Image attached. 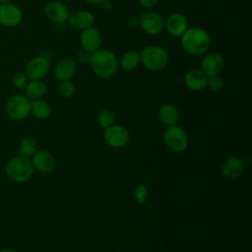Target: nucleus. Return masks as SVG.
Here are the masks:
<instances>
[{
  "mask_svg": "<svg viewBox=\"0 0 252 252\" xmlns=\"http://www.w3.org/2000/svg\"><path fill=\"white\" fill-rule=\"evenodd\" d=\"M34 167L30 158L18 155L11 158L5 166V172L9 179L15 182H26L33 174Z\"/></svg>",
  "mask_w": 252,
  "mask_h": 252,
  "instance_id": "7ed1b4c3",
  "label": "nucleus"
},
{
  "mask_svg": "<svg viewBox=\"0 0 252 252\" xmlns=\"http://www.w3.org/2000/svg\"><path fill=\"white\" fill-rule=\"evenodd\" d=\"M84 1L92 5H100V4H103L106 0H84Z\"/></svg>",
  "mask_w": 252,
  "mask_h": 252,
  "instance_id": "473e14b6",
  "label": "nucleus"
},
{
  "mask_svg": "<svg viewBox=\"0 0 252 252\" xmlns=\"http://www.w3.org/2000/svg\"><path fill=\"white\" fill-rule=\"evenodd\" d=\"M141 63L150 71H159L166 67L169 61L167 51L158 45H149L140 52Z\"/></svg>",
  "mask_w": 252,
  "mask_h": 252,
  "instance_id": "20e7f679",
  "label": "nucleus"
},
{
  "mask_svg": "<svg viewBox=\"0 0 252 252\" xmlns=\"http://www.w3.org/2000/svg\"><path fill=\"white\" fill-rule=\"evenodd\" d=\"M13 85L19 90H25L28 85V77L24 73H16L12 78Z\"/></svg>",
  "mask_w": 252,
  "mask_h": 252,
  "instance_id": "c85d7f7f",
  "label": "nucleus"
},
{
  "mask_svg": "<svg viewBox=\"0 0 252 252\" xmlns=\"http://www.w3.org/2000/svg\"><path fill=\"white\" fill-rule=\"evenodd\" d=\"M148 195H149V191H148V188H147V186L145 184H139L135 188L134 197H135V200L138 203H140V204L145 203V201L148 198Z\"/></svg>",
  "mask_w": 252,
  "mask_h": 252,
  "instance_id": "bb28decb",
  "label": "nucleus"
},
{
  "mask_svg": "<svg viewBox=\"0 0 252 252\" xmlns=\"http://www.w3.org/2000/svg\"><path fill=\"white\" fill-rule=\"evenodd\" d=\"M224 67V59L218 52L208 53L204 56L201 62V71L207 76L220 75Z\"/></svg>",
  "mask_w": 252,
  "mask_h": 252,
  "instance_id": "f8f14e48",
  "label": "nucleus"
},
{
  "mask_svg": "<svg viewBox=\"0 0 252 252\" xmlns=\"http://www.w3.org/2000/svg\"><path fill=\"white\" fill-rule=\"evenodd\" d=\"M207 79L208 77L200 69H192L184 75L183 81L187 89L199 92L207 88Z\"/></svg>",
  "mask_w": 252,
  "mask_h": 252,
  "instance_id": "a211bd4d",
  "label": "nucleus"
},
{
  "mask_svg": "<svg viewBox=\"0 0 252 252\" xmlns=\"http://www.w3.org/2000/svg\"><path fill=\"white\" fill-rule=\"evenodd\" d=\"M140 26L141 29L150 35L158 34L164 28L163 18L157 12L147 11L143 13L140 17Z\"/></svg>",
  "mask_w": 252,
  "mask_h": 252,
  "instance_id": "1a4fd4ad",
  "label": "nucleus"
},
{
  "mask_svg": "<svg viewBox=\"0 0 252 252\" xmlns=\"http://www.w3.org/2000/svg\"><path fill=\"white\" fill-rule=\"evenodd\" d=\"M47 88L43 81L41 80H31L30 83L25 88V95L31 100L39 99L46 94Z\"/></svg>",
  "mask_w": 252,
  "mask_h": 252,
  "instance_id": "412c9836",
  "label": "nucleus"
},
{
  "mask_svg": "<svg viewBox=\"0 0 252 252\" xmlns=\"http://www.w3.org/2000/svg\"><path fill=\"white\" fill-rule=\"evenodd\" d=\"M23 20L22 10L10 2L0 4V25L7 28H15Z\"/></svg>",
  "mask_w": 252,
  "mask_h": 252,
  "instance_id": "9d476101",
  "label": "nucleus"
},
{
  "mask_svg": "<svg viewBox=\"0 0 252 252\" xmlns=\"http://www.w3.org/2000/svg\"><path fill=\"white\" fill-rule=\"evenodd\" d=\"M37 151V144L35 140L32 137L24 138L20 143L19 153L25 157H32V155Z\"/></svg>",
  "mask_w": 252,
  "mask_h": 252,
  "instance_id": "b1692460",
  "label": "nucleus"
},
{
  "mask_svg": "<svg viewBox=\"0 0 252 252\" xmlns=\"http://www.w3.org/2000/svg\"><path fill=\"white\" fill-rule=\"evenodd\" d=\"M103 138L106 144L112 148H123L129 142V132L126 128L120 125H111L104 129Z\"/></svg>",
  "mask_w": 252,
  "mask_h": 252,
  "instance_id": "6e6552de",
  "label": "nucleus"
},
{
  "mask_svg": "<svg viewBox=\"0 0 252 252\" xmlns=\"http://www.w3.org/2000/svg\"><path fill=\"white\" fill-rule=\"evenodd\" d=\"M0 4H1V2H0Z\"/></svg>",
  "mask_w": 252,
  "mask_h": 252,
  "instance_id": "f704fd0d",
  "label": "nucleus"
},
{
  "mask_svg": "<svg viewBox=\"0 0 252 252\" xmlns=\"http://www.w3.org/2000/svg\"><path fill=\"white\" fill-rule=\"evenodd\" d=\"M101 42L102 37L100 32L96 28L92 26L82 31L80 35V45L82 49L92 53L100 48Z\"/></svg>",
  "mask_w": 252,
  "mask_h": 252,
  "instance_id": "9b49d317",
  "label": "nucleus"
},
{
  "mask_svg": "<svg viewBox=\"0 0 252 252\" xmlns=\"http://www.w3.org/2000/svg\"><path fill=\"white\" fill-rule=\"evenodd\" d=\"M32 162L33 167L42 173H51L56 168L55 158L45 150L36 151L32 155Z\"/></svg>",
  "mask_w": 252,
  "mask_h": 252,
  "instance_id": "4468645a",
  "label": "nucleus"
},
{
  "mask_svg": "<svg viewBox=\"0 0 252 252\" xmlns=\"http://www.w3.org/2000/svg\"><path fill=\"white\" fill-rule=\"evenodd\" d=\"M222 80L219 75L210 76L207 79V88L213 92H219L222 88Z\"/></svg>",
  "mask_w": 252,
  "mask_h": 252,
  "instance_id": "cd10ccee",
  "label": "nucleus"
},
{
  "mask_svg": "<svg viewBox=\"0 0 252 252\" xmlns=\"http://www.w3.org/2000/svg\"><path fill=\"white\" fill-rule=\"evenodd\" d=\"M164 26L167 32L173 37H180L189 28L187 19L181 13H172L168 15L164 22Z\"/></svg>",
  "mask_w": 252,
  "mask_h": 252,
  "instance_id": "2eb2a0df",
  "label": "nucleus"
},
{
  "mask_svg": "<svg viewBox=\"0 0 252 252\" xmlns=\"http://www.w3.org/2000/svg\"><path fill=\"white\" fill-rule=\"evenodd\" d=\"M31 112L39 119H46L51 114V106L50 104L44 99H35L32 100V108Z\"/></svg>",
  "mask_w": 252,
  "mask_h": 252,
  "instance_id": "5701e85b",
  "label": "nucleus"
},
{
  "mask_svg": "<svg viewBox=\"0 0 252 252\" xmlns=\"http://www.w3.org/2000/svg\"><path fill=\"white\" fill-rule=\"evenodd\" d=\"M58 92L62 97L69 98L75 93V86L70 80L62 81V82H60V84L58 86Z\"/></svg>",
  "mask_w": 252,
  "mask_h": 252,
  "instance_id": "a878e982",
  "label": "nucleus"
},
{
  "mask_svg": "<svg viewBox=\"0 0 252 252\" xmlns=\"http://www.w3.org/2000/svg\"><path fill=\"white\" fill-rule=\"evenodd\" d=\"M0 252H18V251H17V250H14V249L6 248V249H2V250H0Z\"/></svg>",
  "mask_w": 252,
  "mask_h": 252,
  "instance_id": "72a5a7b5",
  "label": "nucleus"
},
{
  "mask_svg": "<svg viewBox=\"0 0 252 252\" xmlns=\"http://www.w3.org/2000/svg\"><path fill=\"white\" fill-rule=\"evenodd\" d=\"M158 118L162 124L166 126H172L178 123L179 113L173 104L165 103L162 104L158 110Z\"/></svg>",
  "mask_w": 252,
  "mask_h": 252,
  "instance_id": "aec40b11",
  "label": "nucleus"
},
{
  "mask_svg": "<svg viewBox=\"0 0 252 252\" xmlns=\"http://www.w3.org/2000/svg\"><path fill=\"white\" fill-rule=\"evenodd\" d=\"M114 120H115V115L112 110H110L108 108H104L98 112L97 122L101 128L105 129V128L111 126L113 124Z\"/></svg>",
  "mask_w": 252,
  "mask_h": 252,
  "instance_id": "393cba45",
  "label": "nucleus"
},
{
  "mask_svg": "<svg viewBox=\"0 0 252 252\" xmlns=\"http://www.w3.org/2000/svg\"><path fill=\"white\" fill-rule=\"evenodd\" d=\"M77 71V63L71 58L60 59L54 67V76L55 78L62 81L71 80Z\"/></svg>",
  "mask_w": 252,
  "mask_h": 252,
  "instance_id": "f3484780",
  "label": "nucleus"
},
{
  "mask_svg": "<svg viewBox=\"0 0 252 252\" xmlns=\"http://www.w3.org/2000/svg\"><path fill=\"white\" fill-rule=\"evenodd\" d=\"M158 0H138L140 6L144 9H152L158 4Z\"/></svg>",
  "mask_w": 252,
  "mask_h": 252,
  "instance_id": "7c9ffc66",
  "label": "nucleus"
},
{
  "mask_svg": "<svg viewBox=\"0 0 252 252\" xmlns=\"http://www.w3.org/2000/svg\"><path fill=\"white\" fill-rule=\"evenodd\" d=\"M91 55H92L91 52L82 49V50L78 53L77 59H78V61H79L80 63H82V64H89V63H90V60H91Z\"/></svg>",
  "mask_w": 252,
  "mask_h": 252,
  "instance_id": "c756f323",
  "label": "nucleus"
},
{
  "mask_svg": "<svg viewBox=\"0 0 252 252\" xmlns=\"http://www.w3.org/2000/svg\"><path fill=\"white\" fill-rule=\"evenodd\" d=\"M126 23H127V26L129 28L134 29V28H137V27L140 26V19L137 16H131L127 19Z\"/></svg>",
  "mask_w": 252,
  "mask_h": 252,
  "instance_id": "2f4dec72",
  "label": "nucleus"
},
{
  "mask_svg": "<svg viewBox=\"0 0 252 252\" xmlns=\"http://www.w3.org/2000/svg\"><path fill=\"white\" fill-rule=\"evenodd\" d=\"M32 100L25 94H17L9 97L6 102V112L14 121H21L31 113Z\"/></svg>",
  "mask_w": 252,
  "mask_h": 252,
  "instance_id": "39448f33",
  "label": "nucleus"
},
{
  "mask_svg": "<svg viewBox=\"0 0 252 252\" xmlns=\"http://www.w3.org/2000/svg\"><path fill=\"white\" fill-rule=\"evenodd\" d=\"M89 64L93 73L101 79L113 77L118 69L116 55L111 50L104 48H99L92 52Z\"/></svg>",
  "mask_w": 252,
  "mask_h": 252,
  "instance_id": "f03ea898",
  "label": "nucleus"
},
{
  "mask_svg": "<svg viewBox=\"0 0 252 252\" xmlns=\"http://www.w3.org/2000/svg\"><path fill=\"white\" fill-rule=\"evenodd\" d=\"M50 63L47 57L38 55L32 58L25 67V74L30 80H41L49 72Z\"/></svg>",
  "mask_w": 252,
  "mask_h": 252,
  "instance_id": "0eeeda50",
  "label": "nucleus"
},
{
  "mask_svg": "<svg viewBox=\"0 0 252 252\" xmlns=\"http://www.w3.org/2000/svg\"><path fill=\"white\" fill-rule=\"evenodd\" d=\"M69 26L75 30L83 31L93 26L94 22V15L86 10H79L70 13L67 20Z\"/></svg>",
  "mask_w": 252,
  "mask_h": 252,
  "instance_id": "dca6fc26",
  "label": "nucleus"
},
{
  "mask_svg": "<svg viewBox=\"0 0 252 252\" xmlns=\"http://www.w3.org/2000/svg\"><path fill=\"white\" fill-rule=\"evenodd\" d=\"M140 63V52L137 50H129L125 52L119 60V65L124 71H132L136 69Z\"/></svg>",
  "mask_w": 252,
  "mask_h": 252,
  "instance_id": "4be33fe9",
  "label": "nucleus"
},
{
  "mask_svg": "<svg viewBox=\"0 0 252 252\" xmlns=\"http://www.w3.org/2000/svg\"><path fill=\"white\" fill-rule=\"evenodd\" d=\"M245 168L244 160L237 157H231L224 160L221 165V173L227 179H235L239 177Z\"/></svg>",
  "mask_w": 252,
  "mask_h": 252,
  "instance_id": "6ab92c4d",
  "label": "nucleus"
},
{
  "mask_svg": "<svg viewBox=\"0 0 252 252\" xmlns=\"http://www.w3.org/2000/svg\"><path fill=\"white\" fill-rule=\"evenodd\" d=\"M180 38V44L183 50L193 56L205 54L212 44L209 32L197 27L188 28Z\"/></svg>",
  "mask_w": 252,
  "mask_h": 252,
  "instance_id": "f257e3e1",
  "label": "nucleus"
},
{
  "mask_svg": "<svg viewBox=\"0 0 252 252\" xmlns=\"http://www.w3.org/2000/svg\"><path fill=\"white\" fill-rule=\"evenodd\" d=\"M188 136L185 130L176 125L168 126L163 133V142L172 152H182L188 146Z\"/></svg>",
  "mask_w": 252,
  "mask_h": 252,
  "instance_id": "423d86ee",
  "label": "nucleus"
},
{
  "mask_svg": "<svg viewBox=\"0 0 252 252\" xmlns=\"http://www.w3.org/2000/svg\"><path fill=\"white\" fill-rule=\"evenodd\" d=\"M43 12L48 20L57 24H63L67 22L70 15L69 8L59 1L48 2L44 6Z\"/></svg>",
  "mask_w": 252,
  "mask_h": 252,
  "instance_id": "ddd939ff",
  "label": "nucleus"
}]
</instances>
